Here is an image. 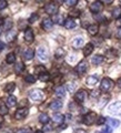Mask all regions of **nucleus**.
<instances>
[{"label": "nucleus", "mask_w": 121, "mask_h": 133, "mask_svg": "<svg viewBox=\"0 0 121 133\" xmlns=\"http://www.w3.org/2000/svg\"><path fill=\"white\" fill-rule=\"evenodd\" d=\"M113 87V82L109 78H103L101 83H100V91L102 92H109Z\"/></svg>", "instance_id": "nucleus-1"}, {"label": "nucleus", "mask_w": 121, "mask_h": 133, "mask_svg": "<svg viewBox=\"0 0 121 133\" xmlns=\"http://www.w3.org/2000/svg\"><path fill=\"white\" fill-rule=\"evenodd\" d=\"M97 119H98L97 114H95L94 112H89L88 114H86L85 116H83L82 121L86 125H92V124H94L95 122H97Z\"/></svg>", "instance_id": "nucleus-2"}, {"label": "nucleus", "mask_w": 121, "mask_h": 133, "mask_svg": "<svg viewBox=\"0 0 121 133\" xmlns=\"http://www.w3.org/2000/svg\"><path fill=\"white\" fill-rule=\"evenodd\" d=\"M30 99L33 102H41L44 99V94L41 90L36 89V90H33L30 92Z\"/></svg>", "instance_id": "nucleus-3"}, {"label": "nucleus", "mask_w": 121, "mask_h": 133, "mask_svg": "<svg viewBox=\"0 0 121 133\" xmlns=\"http://www.w3.org/2000/svg\"><path fill=\"white\" fill-rule=\"evenodd\" d=\"M44 10L46 12H47L48 15H51V16H55L58 14V10H59V7H58V5L55 2V1H51L46 5L44 7Z\"/></svg>", "instance_id": "nucleus-4"}, {"label": "nucleus", "mask_w": 121, "mask_h": 133, "mask_svg": "<svg viewBox=\"0 0 121 133\" xmlns=\"http://www.w3.org/2000/svg\"><path fill=\"white\" fill-rule=\"evenodd\" d=\"M103 9V3L100 1V0H97V1H94L91 3L90 6V11L92 12V14H99V12H101Z\"/></svg>", "instance_id": "nucleus-5"}, {"label": "nucleus", "mask_w": 121, "mask_h": 133, "mask_svg": "<svg viewBox=\"0 0 121 133\" xmlns=\"http://www.w3.org/2000/svg\"><path fill=\"white\" fill-rule=\"evenodd\" d=\"M108 112L111 114L121 113V102L118 101V102H114V103H112V104H110L109 108H108Z\"/></svg>", "instance_id": "nucleus-6"}, {"label": "nucleus", "mask_w": 121, "mask_h": 133, "mask_svg": "<svg viewBox=\"0 0 121 133\" xmlns=\"http://www.w3.org/2000/svg\"><path fill=\"white\" fill-rule=\"evenodd\" d=\"M28 112H29L28 108H20V109H18L15 113L16 120H23L28 115Z\"/></svg>", "instance_id": "nucleus-7"}, {"label": "nucleus", "mask_w": 121, "mask_h": 133, "mask_svg": "<svg viewBox=\"0 0 121 133\" xmlns=\"http://www.w3.org/2000/svg\"><path fill=\"white\" fill-rule=\"evenodd\" d=\"M87 69H88V64H87V61L83 60L81 62H79L78 65L76 66V72L78 74H80V76H82V74L86 73Z\"/></svg>", "instance_id": "nucleus-8"}, {"label": "nucleus", "mask_w": 121, "mask_h": 133, "mask_svg": "<svg viewBox=\"0 0 121 133\" xmlns=\"http://www.w3.org/2000/svg\"><path fill=\"white\" fill-rule=\"evenodd\" d=\"M87 92L85 90H79L78 92L74 94V100L78 102V103H82V102H85V100L87 98Z\"/></svg>", "instance_id": "nucleus-9"}, {"label": "nucleus", "mask_w": 121, "mask_h": 133, "mask_svg": "<svg viewBox=\"0 0 121 133\" xmlns=\"http://www.w3.org/2000/svg\"><path fill=\"white\" fill-rule=\"evenodd\" d=\"M37 56H38V58L40 60L46 61L48 59V51H47V49L43 48V47L38 48V50H37Z\"/></svg>", "instance_id": "nucleus-10"}, {"label": "nucleus", "mask_w": 121, "mask_h": 133, "mask_svg": "<svg viewBox=\"0 0 121 133\" xmlns=\"http://www.w3.org/2000/svg\"><path fill=\"white\" fill-rule=\"evenodd\" d=\"M41 26H42V28L44 29L46 31H50L52 29V27H53V21L51 19H49V18H46V19H43Z\"/></svg>", "instance_id": "nucleus-11"}, {"label": "nucleus", "mask_w": 121, "mask_h": 133, "mask_svg": "<svg viewBox=\"0 0 121 133\" xmlns=\"http://www.w3.org/2000/svg\"><path fill=\"white\" fill-rule=\"evenodd\" d=\"M62 101L61 100H55V101H52L50 103V109L52 111H59L61 108H62Z\"/></svg>", "instance_id": "nucleus-12"}, {"label": "nucleus", "mask_w": 121, "mask_h": 133, "mask_svg": "<svg viewBox=\"0 0 121 133\" xmlns=\"http://www.w3.org/2000/svg\"><path fill=\"white\" fill-rule=\"evenodd\" d=\"M52 120H53V122H55L57 125H60V124H62L63 121H65V115L61 114V113H55L53 116H52Z\"/></svg>", "instance_id": "nucleus-13"}, {"label": "nucleus", "mask_w": 121, "mask_h": 133, "mask_svg": "<svg viewBox=\"0 0 121 133\" xmlns=\"http://www.w3.org/2000/svg\"><path fill=\"white\" fill-rule=\"evenodd\" d=\"M93 49H94V45H93V43L89 42L88 44H86V45H85V48H83V56H85V57H88V56H90L91 53H92Z\"/></svg>", "instance_id": "nucleus-14"}, {"label": "nucleus", "mask_w": 121, "mask_h": 133, "mask_svg": "<svg viewBox=\"0 0 121 133\" xmlns=\"http://www.w3.org/2000/svg\"><path fill=\"white\" fill-rule=\"evenodd\" d=\"M83 44H85V41H83L82 38H76L72 40V47L74 49H81L83 47Z\"/></svg>", "instance_id": "nucleus-15"}, {"label": "nucleus", "mask_w": 121, "mask_h": 133, "mask_svg": "<svg viewBox=\"0 0 121 133\" xmlns=\"http://www.w3.org/2000/svg\"><path fill=\"white\" fill-rule=\"evenodd\" d=\"M33 39H35V36H33V31L30 28H28L26 31H24V40L27 42H32Z\"/></svg>", "instance_id": "nucleus-16"}, {"label": "nucleus", "mask_w": 121, "mask_h": 133, "mask_svg": "<svg viewBox=\"0 0 121 133\" xmlns=\"http://www.w3.org/2000/svg\"><path fill=\"white\" fill-rule=\"evenodd\" d=\"M6 104L8 108H14L17 105V99L16 97H14V95H9V97L7 98L6 100Z\"/></svg>", "instance_id": "nucleus-17"}, {"label": "nucleus", "mask_w": 121, "mask_h": 133, "mask_svg": "<svg viewBox=\"0 0 121 133\" xmlns=\"http://www.w3.org/2000/svg\"><path fill=\"white\" fill-rule=\"evenodd\" d=\"M55 93L58 98H63L66 95V87H62V85L57 87L55 90Z\"/></svg>", "instance_id": "nucleus-18"}, {"label": "nucleus", "mask_w": 121, "mask_h": 133, "mask_svg": "<svg viewBox=\"0 0 121 133\" xmlns=\"http://www.w3.org/2000/svg\"><path fill=\"white\" fill-rule=\"evenodd\" d=\"M33 57H35V51H33L32 49L28 48V49H26L23 51V58L26 60H31Z\"/></svg>", "instance_id": "nucleus-19"}, {"label": "nucleus", "mask_w": 121, "mask_h": 133, "mask_svg": "<svg viewBox=\"0 0 121 133\" xmlns=\"http://www.w3.org/2000/svg\"><path fill=\"white\" fill-rule=\"evenodd\" d=\"M103 61H105V57H103V56H100V55H97V56L92 57V60H91V62H92L94 65L101 64Z\"/></svg>", "instance_id": "nucleus-20"}, {"label": "nucleus", "mask_w": 121, "mask_h": 133, "mask_svg": "<svg viewBox=\"0 0 121 133\" xmlns=\"http://www.w3.org/2000/svg\"><path fill=\"white\" fill-rule=\"evenodd\" d=\"M88 32H89V35H91V36H95L99 32L98 24H90V26L88 27Z\"/></svg>", "instance_id": "nucleus-21"}, {"label": "nucleus", "mask_w": 121, "mask_h": 133, "mask_svg": "<svg viewBox=\"0 0 121 133\" xmlns=\"http://www.w3.org/2000/svg\"><path fill=\"white\" fill-rule=\"evenodd\" d=\"M15 71L17 73H22L24 71V64H23V62H21V61L16 62V64H15Z\"/></svg>", "instance_id": "nucleus-22"}, {"label": "nucleus", "mask_w": 121, "mask_h": 133, "mask_svg": "<svg viewBox=\"0 0 121 133\" xmlns=\"http://www.w3.org/2000/svg\"><path fill=\"white\" fill-rule=\"evenodd\" d=\"M107 122H108V125L111 127V128H118L120 125V121L117 119L109 118V119H107Z\"/></svg>", "instance_id": "nucleus-23"}, {"label": "nucleus", "mask_w": 121, "mask_h": 133, "mask_svg": "<svg viewBox=\"0 0 121 133\" xmlns=\"http://www.w3.org/2000/svg\"><path fill=\"white\" fill-rule=\"evenodd\" d=\"M111 15H112V18H114V19H120V18H121V8H120V7L113 8V10H112Z\"/></svg>", "instance_id": "nucleus-24"}, {"label": "nucleus", "mask_w": 121, "mask_h": 133, "mask_svg": "<svg viewBox=\"0 0 121 133\" xmlns=\"http://www.w3.org/2000/svg\"><path fill=\"white\" fill-rule=\"evenodd\" d=\"M63 26L66 29H73L76 27V22H74V20H72V19H67Z\"/></svg>", "instance_id": "nucleus-25"}, {"label": "nucleus", "mask_w": 121, "mask_h": 133, "mask_svg": "<svg viewBox=\"0 0 121 133\" xmlns=\"http://www.w3.org/2000/svg\"><path fill=\"white\" fill-rule=\"evenodd\" d=\"M86 82L88 85H94V84H97V82H98V78L95 76H90V77L87 78Z\"/></svg>", "instance_id": "nucleus-26"}, {"label": "nucleus", "mask_w": 121, "mask_h": 133, "mask_svg": "<svg viewBox=\"0 0 121 133\" xmlns=\"http://www.w3.org/2000/svg\"><path fill=\"white\" fill-rule=\"evenodd\" d=\"M52 21H55V23L57 24H65V18H63V16H61V15H57L55 16V18H53Z\"/></svg>", "instance_id": "nucleus-27"}, {"label": "nucleus", "mask_w": 121, "mask_h": 133, "mask_svg": "<svg viewBox=\"0 0 121 133\" xmlns=\"http://www.w3.org/2000/svg\"><path fill=\"white\" fill-rule=\"evenodd\" d=\"M6 62L7 63H15L16 62V56H15V53H8L7 57H6Z\"/></svg>", "instance_id": "nucleus-28"}, {"label": "nucleus", "mask_w": 121, "mask_h": 133, "mask_svg": "<svg viewBox=\"0 0 121 133\" xmlns=\"http://www.w3.org/2000/svg\"><path fill=\"white\" fill-rule=\"evenodd\" d=\"M16 89V84L14 82H10V83H8V84L5 87V91L8 93H11V92H14Z\"/></svg>", "instance_id": "nucleus-29"}, {"label": "nucleus", "mask_w": 121, "mask_h": 133, "mask_svg": "<svg viewBox=\"0 0 121 133\" xmlns=\"http://www.w3.org/2000/svg\"><path fill=\"white\" fill-rule=\"evenodd\" d=\"M49 115L48 114H46V113H41L39 115V122L41 123H43V124H47L49 122Z\"/></svg>", "instance_id": "nucleus-30"}, {"label": "nucleus", "mask_w": 121, "mask_h": 133, "mask_svg": "<svg viewBox=\"0 0 121 133\" xmlns=\"http://www.w3.org/2000/svg\"><path fill=\"white\" fill-rule=\"evenodd\" d=\"M81 15V11L79 10V9H73L69 12V17L70 18H79Z\"/></svg>", "instance_id": "nucleus-31"}, {"label": "nucleus", "mask_w": 121, "mask_h": 133, "mask_svg": "<svg viewBox=\"0 0 121 133\" xmlns=\"http://www.w3.org/2000/svg\"><path fill=\"white\" fill-rule=\"evenodd\" d=\"M16 38H17V32L16 31L8 32V35H7V41H8V42H12V41H14Z\"/></svg>", "instance_id": "nucleus-32"}, {"label": "nucleus", "mask_w": 121, "mask_h": 133, "mask_svg": "<svg viewBox=\"0 0 121 133\" xmlns=\"http://www.w3.org/2000/svg\"><path fill=\"white\" fill-rule=\"evenodd\" d=\"M8 113V107H6L3 104L2 101H0V114L1 115H5Z\"/></svg>", "instance_id": "nucleus-33"}, {"label": "nucleus", "mask_w": 121, "mask_h": 133, "mask_svg": "<svg viewBox=\"0 0 121 133\" xmlns=\"http://www.w3.org/2000/svg\"><path fill=\"white\" fill-rule=\"evenodd\" d=\"M39 80L40 81H49L50 80V74L48 72H44V73H41L39 74Z\"/></svg>", "instance_id": "nucleus-34"}, {"label": "nucleus", "mask_w": 121, "mask_h": 133, "mask_svg": "<svg viewBox=\"0 0 121 133\" xmlns=\"http://www.w3.org/2000/svg\"><path fill=\"white\" fill-rule=\"evenodd\" d=\"M63 56H65V50L62 49V48H59V49L56 50V53H55V57H56V58H58V59H59V58L63 57Z\"/></svg>", "instance_id": "nucleus-35"}, {"label": "nucleus", "mask_w": 121, "mask_h": 133, "mask_svg": "<svg viewBox=\"0 0 121 133\" xmlns=\"http://www.w3.org/2000/svg\"><path fill=\"white\" fill-rule=\"evenodd\" d=\"M36 72L38 74H41V73L47 72V69H46V66H43V65H37L36 66Z\"/></svg>", "instance_id": "nucleus-36"}, {"label": "nucleus", "mask_w": 121, "mask_h": 133, "mask_svg": "<svg viewBox=\"0 0 121 133\" xmlns=\"http://www.w3.org/2000/svg\"><path fill=\"white\" fill-rule=\"evenodd\" d=\"M66 1V5L67 6H69V7H73V6H76L79 0H65Z\"/></svg>", "instance_id": "nucleus-37"}, {"label": "nucleus", "mask_w": 121, "mask_h": 133, "mask_svg": "<svg viewBox=\"0 0 121 133\" xmlns=\"http://www.w3.org/2000/svg\"><path fill=\"white\" fill-rule=\"evenodd\" d=\"M106 121H107V119L105 118V116H99L95 123H97V125H102V124H105Z\"/></svg>", "instance_id": "nucleus-38"}, {"label": "nucleus", "mask_w": 121, "mask_h": 133, "mask_svg": "<svg viewBox=\"0 0 121 133\" xmlns=\"http://www.w3.org/2000/svg\"><path fill=\"white\" fill-rule=\"evenodd\" d=\"M74 88H76V83H68L66 85V89H68L69 92H71V93L74 91Z\"/></svg>", "instance_id": "nucleus-39"}, {"label": "nucleus", "mask_w": 121, "mask_h": 133, "mask_svg": "<svg viewBox=\"0 0 121 133\" xmlns=\"http://www.w3.org/2000/svg\"><path fill=\"white\" fill-rule=\"evenodd\" d=\"M7 6H8L7 0H0V11L3 10V9H6Z\"/></svg>", "instance_id": "nucleus-40"}, {"label": "nucleus", "mask_w": 121, "mask_h": 133, "mask_svg": "<svg viewBox=\"0 0 121 133\" xmlns=\"http://www.w3.org/2000/svg\"><path fill=\"white\" fill-rule=\"evenodd\" d=\"M26 81L28 83H33V82L36 81V78L33 77V76H31V74H28V76L26 77Z\"/></svg>", "instance_id": "nucleus-41"}, {"label": "nucleus", "mask_w": 121, "mask_h": 133, "mask_svg": "<svg viewBox=\"0 0 121 133\" xmlns=\"http://www.w3.org/2000/svg\"><path fill=\"white\" fill-rule=\"evenodd\" d=\"M11 26H12V22L10 21V20H7V21H5V23H3L5 30H9V29H11Z\"/></svg>", "instance_id": "nucleus-42"}, {"label": "nucleus", "mask_w": 121, "mask_h": 133, "mask_svg": "<svg viewBox=\"0 0 121 133\" xmlns=\"http://www.w3.org/2000/svg\"><path fill=\"white\" fill-rule=\"evenodd\" d=\"M37 19H38V15H37V14H32V15L30 16V18H29V22H30V23H33Z\"/></svg>", "instance_id": "nucleus-43"}, {"label": "nucleus", "mask_w": 121, "mask_h": 133, "mask_svg": "<svg viewBox=\"0 0 121 133\" xmlns=\"http://www.w3.org/2000/svg\"><path fill=\"white\" fill-rule=\"evenodd\" d=\"M16 133H31L30 129H19V130H17Z\"/></svg>", "instance_id": "nucleus-44"}, {"label": "nucleus", "mask_w": 121, "mask_h": 133, "mask_svg": "<svg viewBox=\"0 0 121 133\" xmlns=\"http://www.w3.org/2000/svg\"><path fill=\"white\" fill-rule=\"evenodd\" d=\"M101 133H112V128L109 127V125H107V127L101 131Z\"/></svg>", "instance_id": "nucleus-45"}, {"label": "nucleus", "mask_w": 121, "mask_h": 133, "mask_svg": "<svg viewBox=\"0 0 121 133\" xmlns=\"http://www.w3.org/2000/svg\"><path fill=\"white\" fill-rule=\"evenodd\" d=\"M91 95H92L93 98H99V95H100V90H93L92 92H91Z\"/></svg>", "instance_id": "nucleus-46"}, {"label": "nucleus", "mask_w": 121, "mask_h": 133, "mask_svg": "<svg viewBox=\"0 0 121 133\" xmlns=\"http://www.w3.org/2000/svg\"><path fill=\"white\" fill-rule=\"evenodd\" d=\"M51 125H49V124H48V125H44V128H43V131L44 132H47V131H50V130H51Z\"/></svg>", "instance_id": "nucleus-47"}, {"label": "nucleus", "mask_w": 121, "mask_h": 133, "mask_svg": "<svg viewBox=\"0 0 121 133\" xmlns=\"http://www.w3.org/2000/svg\"><path fill=\"white\" fill-rule=\"evenodd\" d=\"M74 133H86V131L82 129H77V130H74Z\"/></svg>", "instance_id": "nucleus-48"}, {"label": "nucleus", "mask_w": 121, "mask_h": 133, "mask_svg": "<svg viewBox=\"0 0 121 133\" xmlns=\"http://www.w3.org/2000/svg\"><path fill=\"white\" fill-rule=\"evenodd\" d=\"M117 37L121 39V28H119V29H118V31H117Z\"/></svg>", "instance_id": "nucleus-49"}, {"label": "nucleus", "mask_w": 121, "mask_h": 133, "mask_svg": "<svg viewBox=\"0 0 121 133\" xmlns=\"http://www.w3.org/2000/svg\"><path fill=\"white\" fill-rule=\"evenodd\" d=\"M112 1H113V0H101V2L108 3V5H110V3H112Z\"/></svg>", "instance_id": "nucleus-50"}, {"label": "nucleus", "mask_w": 121, "mask_h": 133, "mask_svg": "<svg viewBox=\"0 0 121 133\" xmlns=\"http://www.w3.org/2000/svg\"><path fill=\"white\" fill-rule=\"evenodd\" d=\"M117 85H118L119 89H121V78H119V80L117 81Z\"/></svg>", "instance_id": "nucleus-51"}, {"label": "nucleus", "mask_w": 121, "mask_h": 133, "mask_svg": "<svg viewBox=\"0 0 121 133\" xmlns=\"http://www.w3.org/2000/svg\"><path fill=\"white\" fill-rule=\"evenodd\" d=\"M2 49H5V43L2 41H0V50H2Z\"/></svg>", "instance_id": "nucleus-52"}, {"label": "nucleus", "mask_w": 121, "mask_h": 133, "mask_svg": "<svg viewBox=\"0 0 121 133\" xmlns=\"http://www.w3.org/2000/svg\"><path fill=\"white\" fill-rule=\"evenodd\" d=\"M5 23V19L2 18V17H0V27H1V24Z\"/></svg>", "instance_id": "nucleus-53"}, {"label": "nucleus", "mask_w": 121, "mask_h": 133, "mask_svg": "<svg viewBox=\"0 0 121 133\" xmlns=\"http://www.w3.org/2000/svg\"><path fill=\"white\" fill-rule=\"evenodd\" d=\"M35 133H43V131H36Z\"/></svg>", "instance_id": "nucleus-54"}, {"label": "nucleus", "mask_w": 121, "mask_h": 133, "mask_svg": "<svg viewBox=\"0 0 121 133\" xmlns=\"http://www.w3.org/2000/svg\"><path fill=\"white\" fill-rule=\"evenodd\" d=\"M119 24H120V26H121V18L119 19Z\"/></svg>", "instance_id": "nucleus-55"}, {"label": "nucleus", "mask_w": 121, "mask_h": 133, "mask_svg": "<svg viewBox=\"0 0 121 133\" xmlns=\"http://www.w3.org/2000/svg\"><path fill=\"white\" fill-rule=\"evenodd\" d=\"M1 32H2V29H1V27H0V35H1Z\"/></svg>", "instance_id": "nucleus-56"}, {"label": "nucleus", "mask_w": 121, "mask_h": 133, "mask_svg": "<svg viewBox=\"0 0 121 133\" xmlns=\"http://www.w3.org/2000/svg\"><path fill=\"white\" fill-rule=\"evenodd\" d=\"M37 1H38V2H42L43 0H37Z\"/></svg>", "instance_id": "nucleus-57"}, {"label": "nucleus", "mask_w": 121, "mask_h": 133, "mask_svg": "<svg viewBox=\"0 0 121 133\" xmlns=\"http://www.w3.org/2000/svg\"><path fill=\"white\" fill-rule=\"evenodd\" d=\"M58 1H59V2H62V1H63V0H58Z\"/></svg>", "instance_id": "nucleus-58"}, {"label": "nucleus", "mask_w": 121, "mask_h": 133, "mask_svg": "<svg viewBox=\"0 0 121 133\" xmlns=\"http://www.w3.org/2000/svg\"><path fill=\"white\" fill-rule=\"evenodd\" d=\"M119 1H120V3H121V0H119Z\"/></svg>", "instance_id": "nucleus-59"}, {"label": "nucleus", "mask_w": 121, "mask_h": 133, "mask_svg": "<svg viewBox=\"0 0 121 133\" xmlns=\"http://www.w3.org/2000/svg\"><path fill=\"white\" fill-rule=\"evenodd\" d=\"M97 133H101V132H97Z\"/></svg>", "instance_id": "nucleus-60"}]
</instances>
